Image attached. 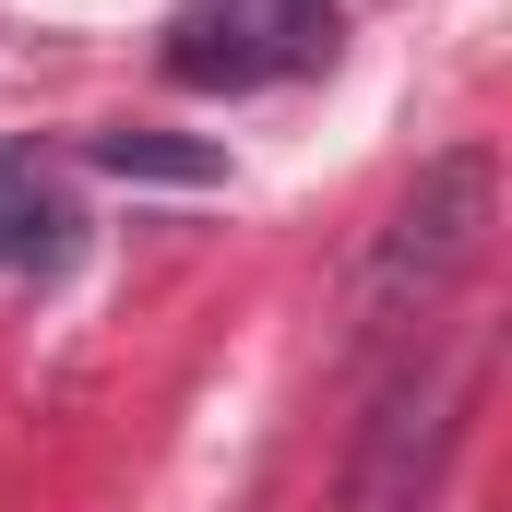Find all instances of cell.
<instances>
[{
    "label": "cell",
    "mask_w": 512,
    "mask_h": 512,
    "mask_svg": "<svg viewBox=\"0 0 512 512\" xmlns=\"http://www.w3.org/2000/svg\"><path fill=\"white\" fill-rule=\"evenodd\" d=\"M96 167H120V179H215V143H167V131H96Z\"/></svg>",
    "instance_id": "obj_5"
},
{
    "label": "cell",
    "mask_w": 512,
    "mask_h": 512,
    "mask_svg": "<svg viewBox=\"0 0 512 512\" xmlns=\"http://www.w3.org/2000/svg\"><path fill=\"white\" fill-rule=\"evenodd\" d=\"M489 227H501V167L477 155V143H453V155H429L417 167V191L382 215V239L358 262V298H346V322H358V346H382V334H417L477 262H489Z\"/></svg>",
    "instance_id": "obj_1"
},
{
    "label": "cell",
    "mask_w": 512,
    "mask_h": 512,
    "mask_svg": "<svg viewBox=\"0 0 512 512\" xmlns=\"http://www.w3.org/2000/svg\"><path fill=\"white\" fill-rule=\"evenodd\" d=\"M453 405H465V370H405V382L382 393V417L358 429V465H346V512H429V501H441Z\"/></svg>",
    "instance_id": "obj_3"
},
{
    "label": "cell",
    "mask_w": 512,
    "mask_h": 512,
    "mask_svg": "<svg viewBox=\"0 0 512 512\" xmlns=\"http://www.w3.org/2000/svg\"><path fill=\"white\" fill-rule=\"evenodd\" d=\"M0 262H12V274L72 262V203H60V179L24 167V155H0Z\"/></svg>",
    "instance_id": "obj_4"
},
{
    "label": "cell",
    "mask_w": 512,
    "mask_h": 512,
    "mask_svg": "<svg viewBox=\"0 0 512 512\" xmlns=\"http://www.w3.org/2000/svg\"><path fill=\"white\" fill-rule=\"evenodd\" d=\"M155 60L191 96H251V84H286V72L334 60V0H179Z\"/></svg>",
    "instance_id": "obj_2"
}]
</instances>
